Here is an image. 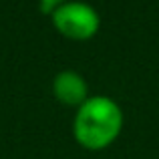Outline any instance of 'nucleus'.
Here are the masks:
<instances>
[{
	"label": "nucleus",
	"instance_id": "1",
	"mask_svg": "<svg viewBox=\"0 0 159 159\" xmlns=\"http://www.w3.org/2000/svg\"><path fill=\"white\" fill-rule=\"evenodd\" d=\"M123 127V111L113 99L95 95L77 111L73 131L77 141L87 149H103L117 139Z\"/></svg>",
	"mask_w": 159,
	"mask_h": 159
},
{
	"label": "nucleus",
	"instance_id": "2",
	"mask_svg": "<svg viewBox=\"0 0 159 159\" xmlns=\"http://www.w3.org/2000/svg\"><path fill=\"white\" fill-rule=\"evenodd\" d=\"M52 24L66 39L85 40L97 34L101 18L99 12L85 2H65L52 10Z\"/></svg>",
	"mask_w": 159,
	"mask_h": 159
},
{
	"label": "nucleus",
	"instance_id": "3",
	"mask_svg": "<svg viewBox=\"0 0 159 159\" xmlns=\"http://www.w3.org/2000/svg\"><path fill=\"white\" fill-rule=\"evenodd\" d=\"M52 93L61 103L75 107H81L89 99L87 97L89 89H87L85 79L75 70H61L52 79Z\"/></svg>",
	"mask_w": 159,
	"mask_h": 159
},
{
	"label": "nucleus",
	"instance_id": "4",
	"mask_svg": "<svg viewBox=\"0 0 159 159\" xmlns=\"http://www.w3.org/2000/svg\"><path fill=\"white\" fill-rule=\"evenodd\" d=\"M66 0H40V8L44 12H52L54 8H58L61 4H65Z\"/></svg>",
	"mask_w": 159,
	"mask_h": 159
}]
</instances>
